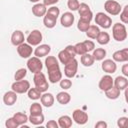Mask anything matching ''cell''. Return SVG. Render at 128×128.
<instances>
[{"instance_id": "obj_1", "label": "cell", "mask_w": 128, "mask_h": 128, "mask_svg": "<svg viewBox=\"0 0 128 128\" xmlns=\"http://www.w3.org/2000/svg\"><path fill=\"white\" fill-rule=\"evenodd\" d=\"M127 30L124 24L122 23H115L112 27V36L114 40L118 42H122L127 38Z\"/></svg>"}, {"instance_id": "obj_2", "label": "cell", "mask_w": 128, "mask_h": 128, "mask_svg": "<svg viewBox=\"0 0 128 128\" xmlns=\"http://www.w3.org/2000/svg\"><path fill=\"white\" fill-rule=\"evenodd\" d=\"M33 81H34V85L37 89H39L42 93L46 92L49 88V83L46 79V76L42 73V72H39V73H36L34 74V77H33Z\"/></svg>"}, {"instance_id": "obj_3", "label": "cell", "mask_w": 128, "mask_h": 128, "mask_svg": "<svg viewBox=\"0 0 128 128\" xmlns=\"http://www.w3.org/2000/svg\"><path fill=\"white\" fill-rule=\"evenodd\" d=\"M95 23L103 29H108L112 26V19L104 12H98L95 16Z\"/></svg>"}, {"instance_id": "obj_4", "label": "cell", "mask_w": 128, "mask_h": 128, "mask_svg": "<svg viewBox=\"0 0 128 128\" xmlns=\"http://www.w3.org/2000/svg\"><path fill=\"white\" fill-rule=\"evenodd\" d=\"M104 9L107 13H109L112 16L119 15L121 13V5L115 1V0H107L104 3Z\"/></svg>"}, {"instance_id": "obj_5", "label": "cell", "mask_w": 128, "mask_h": 128, "mask_svg": "<svg viewBox=\"0 0 128 128\" xmlns=\"http://www.w3.org/2000/svg\"><path fill=\"white\" fill-rule=\"evenodd\" d=\"M27 68L30 72H32L33 74H36V73H39L41 72L42 68H43V64L40 60L39 57H31L28 59L27 61Z\"/></svg>"}, {"instance_id": "obj_6", "label": "cell", "mask_w": 128, "mask_h": 128, "mask_svg": "<svg viewBox=\"0 0 128 128\" xmlns=\"http://www.w3.org/2000/svg\"><path fill=\"white\" fill-rule=\"evenodd\" d=\"M78 70V61L73 58L70 60L67 64L64 65V74L66 75L67 78H73Z\"/></svg>"}, {"instance_id": "obj_7", "label": "cell", "mask_w": 128, "mask_h": 128, "mask_svg": "<svg viewBox=\"0 0 128 128\" xmlns=\"http://www.w3.org/2000/svg\"><path fill=\"white\" fill-rule=\"evenodd\" d=\"M11 89L13 91H15L17 94H23V93L28 92V90L30 89V83L27 80L15 81L14 83H12Z\"/></svg>"}, {"instance_id": "obj_8", "label": "cell", "mask_w": 128, "mask_h": 128, "mask_svg": "<svg viewBox=\"0 0 128 128\" xmlns=\"http://www.w3.org/2000/svg\"><path fill=\"white\" fill-rule=\"evenodd\" d=\"M42 39H43L42 33L39 30L35 29V30H32L29 33V35L27 36L26 41H27V43H29L32 46H38V45H40Z\"/></svg>"}, {"instance_id": "obj_9", "label": "cell", "mask_w": 128, "mask_h": 128, "mask_svg": "<svg viewBox=\"0 0 128 128\" xmlns=\"http://www.w3.org/2000/svg\"><path fill=\"white\" fill-rule=\"evenodd\" d=\"M72 118H73V120H74L77 124H79V125H84V124H86L87 121H88V114H87L85 111L81 110V109H76V110H74L73 113H72Z\"/></svg>"}, {"instance_id": "obj_10", "label": "cell", "mask_w": 128, "mask_h": 128, "mask_svg": "<svg viewBox=\"0 0 128 128\" xmlns=\"http://www.w3.org/2000/svg\"><path fill=\"white\" fill-rule=\"evenodd\" d=\"M98 86H99V89L101 91H104L105 92V91L109 90L110 88H112L114 86V79L109 74H106V75H104L100 79Z\"/></svg>"}, {"instance_id": "obj_11", "label": "cell", "mask_w": 128, "mask_h": 128, "mask_svg": "<svg viewBox=\"0 0 128 128\" xmlns=\"http://www.w3.org/2000/svg\"><path fill=\"white\" fill-rule=\"evenodd\" d=\"M32 45H30L29 43H22L21 45L17 46V53L22 58H29L32 55Z\"/></svg>"}, {"instance_id": "obj_12", "label": "cell", "mask_w": 128, "mask_h": 128, "mask_svg": "<svg viewBox=\"0 0 128 128\" xmlns=\"http://www.w3.org/2000/svg\"><path fill=\"white\" fill-rule=\"evenodd\" d=\"M101 68L104 72H106L107 74H113L116 72L117 70V65H116V61L112 60V59H105L102 64H101Z\"/></svg>"}, {"instance_id": "obj_13", "label": "cell", "mask_w": 128, "mask_h": 128, "mask_svg": "<svg viewBox=\"0 0 128 128\" xmlns=\"http://www.w3.org/2000/svg\"><path fill=\"white\" fill-rule=\"evenodd\" d=\"M112 58L116 62H128V48L115 51L112 55Z\"/></svg>"}, {"instance_id": "obj_14", "label": "cell", "mask_w": 128, "mask_h": 128, "mask_svg": "<svg viewBox=\"0 0 128 128\" xmlns=\"http://www.w3.org/2000/svg\"><path fill=\"white\" fill-rule=\"evenodd\" d=\"M74 20H75V17L74 15L71 13V12H64L60 18V22H61V25L63 27H71L74 23Z\"/></svg>"}, {"instance_id": "obj_15", "label": "cell", "mask_w": 128, "mask_h": 128, "mask_svg": "<svg viewBox=\"0 0 128 128\" xmlns=\"http://www.w3.org/2000/svg\"><path fill=\"white\" fill-rule=\"evenodd\" d=\"M48 79L53 84L60 82V80L62 79V72L60 70V67L52 70H48Z\"/></svg>"}, {"instance_id": "obj_16", "label": "cell", "mask_w": 128, "mask_h": 128, "mask_svg": "<svg viewBox=\"0 0 128 128\" xmlns=\"http://www.w3.org/2000/svg\"><path fill=\"white\" fill-rule=\"evenodd\" d=\"M51 51V47L48 44H40L37 46V48L34 50V55L36 57H45L47 56Z\"/></svg>"}, {"instance_id": "obj_17", "label": "cell", "mask_w": 128, "mask_h": 128, "mask_svg": "<svg viewBox=\"0 0 128 128\" xmlns=\"http://www.w3.org/2000/svg\"><path fill=\"white\" fill-rule=\"evenodd\" d=\"M25 37H24V33L20 30H15L12 35H11V43L14 46H19L22 43H24Z\"/></svg>"}, {"instance_id": "obj_18", "label": "cell", "mask_w": 128, "mask_h": 128, "mask_svg": "<svg viewBox=\"0 0 128 128\" xmlns=\"http://www.w3.org/2000/svg\"><path fill=\"white\" fill-rule=\"evenodd\" d=\"M47 8L46 5L44 3H36L33 7H32V13L34 16L36 17H42L45 16L47 13Z\"/></svg>"}, {"instance_id": "obj_19", "label": "cell", "mask_w": 128, "mask_h": 128, "mask_svg": "<svg viewBox=\"0 0 128 128\" xmlns=\"http://www.w3.org/2000/svg\"><path fill=\"white\" fill-rule=\"evenodd\" d=\"M16 101H17V93L13 90L6 92L3 96V102L7 106H12L13 104H15Z\"/></svg>"}, {"instance_id": "obj_20", "label": "cell", "mask_w": 128, "mask_h": 128, "mask_svg": "<svg viewBox=\"0 0 128 128\" xmlns=\"http://www.w3.org/2000/svg\"><path fill=\"white\" fill-rule=\"evenodd\" d=\"M40 100H41V104L43 106H45V107H51V106H53L54 101H55L54 96L51 93H47V92H44L42 94Z\"/></svg>"}, {"instance_id": "obj_21", "label": "cell", "mask_w": 128, "mask_h": 128, "mask_svg": "<svg viewBox=\"0 0 128 128\" xmlns=\"http://www.w3.org/2000/svg\"><path fill=\"white\" fill-rule=\"evenodd\" d=\"M114 86L120 90H125L128 87V80L125 76H117L114 79Z\"/></svg>"}, {"instance_id": "obj_22", "label": "cell", "mask_w": 128, "mask_h": 128, "mask_svg": "<svg viewBox=\"0 0 128 128\" xmlns=\"http://www.w3.org/2000/svg\"><path fill=\"white\" fill-rule=\"evenodd\" d=\"M45 65H46V68H47V71H48V70H52V69L58 68L59 67V62L56 59V57L47 56L46 59H45Z\"/></svg>"}, {"instance_id": "obj_23", "label": "cell", "mask_w": 128, "mask_h": 128, "mask_svg": "<svg viewBox=\"0 0 128 128\" xmlns=\"http://www.w3.org/2000/svg\"><path fill=\"white\" fill-rule=\"evenodd\" d=\"M80 61H81V63H82L83 66H85V67H90V66H92V65L94 64L95 59H94V57H93L92 54L85 53V54H83V55L81 56Z\"/></svg>"}, {"instance_id": "obj_24", "label": "cell", "mask_w": 128, "mask_h": 128, "mask_svg": "<svg viewBox=\"0 0 128 128\" xmlns=\"http://www.w3.org/2000/svg\"><path fill=\"white\" fill-rule=\"evenodd\" d=\"M56 100L61 104V105H66L70 102L71 100V96L69 93L65 92V91H62V92H59L57 95H56Z\"/></svg>"}, {"instance_id": "obj_25", "label": "cell", "mask_w": 128, "mask_h": 128, "mask_svg": "<svg viewBox=\"0 0 128 128\" xmlns=\"http://www.w3.org/2000/svg\"><path fill=\"white\" fill-rule=\"evenodd\" d=\"M58 124L61 128H69L72 126V118L68 115H63L58 118Z\"/></svg>"}, {"instance_id": "obj_26", "label": "cell", "mask_w": 128, "mask_h": 128, "mask_svg": "<svg viewBox=\"0 0 128 128\" xmlns=\"http://www.w3.org/2000/svg\"><path fill=\"white\" fill-rule=\"evenodd\" d=\"M120 89H118L117 87L113 86L112 88H110L109 90L105 91V96L108 98V99H111V100H115L117 99L119 96H120Z\"/></svg>"}, {"instance_id": "obj_27", "label": "cell", "mask_w": 128, "mask_h": 128, "mask_svg": "<svg viewBox=\"0 0 128 128\" xmlns=\"http://www.w3.org/2000/svg\"><path fill=\"white\" fill-rule=\"evenodd\" d=\"M99 33H100V29L97 25H90V27L86 31V35L90 39H96Z\"/></svg>"}, {"instance_id": "obj_28", "label": "cell", "mask_w": 128, "mask_h": 128, "mask_svg": "<svg viewBox=\"0 0 128 128\" xmlns=\"http://www.w3.org/2000/svg\"><path fill=\"white\" fill-rule=\"evenodd\" d=\"M29 122L32 125H41L44 122V115L41 114H30Z\"/></svg>"}, {"instance_id": "obj_29", "label": "cell", "mask_w": 128, "mask_h": 128, "mask_svg": "<svg viewBox=\"0 0 128 128\" xmlns=\"http://www.w3.org/2000/svg\"><path fill=\"white\" fill-rule=\"evenodd\" d=\"M58 59H59V61L62 63V64H67L70 60H72L73 59V57L65 50V49H63V50H61L59 53H58Z\"/></svg>"}, {"instance_id": "obj_30", "label": "cell", "mask_w": 128, "mask_h": 128, "mask_svg": "<svg viewBox=\"0 0 128 128\" xmlns=\"http://www.w3.org/2000/svg\"><path fill=\"white\" fill-rule=\"evenodd\" d=\"M13 117H14V119L16 120V122L18 123L19 126H22V125H24L27 121H29V117H28L25 113H22V112H17V113H15V114L13 115Z\"/></svg>"}, {"instance_id": "obj_31", "label": "cell", "mask_w": 128, "mask_h": 128, "mask_svg": "<svg viewBox=\"0 0 128 128\" xmlns=\"http://www.w3.org/2000/svg\"><path fill=\"white\" fill-rule=\"evenodd\" d=\"M97 42L100 44V45H106L110 42V35L107 33V32H104V31H100L99 35L97 36L96 38Z\"/></svg>"}, {"instance_id": "obj_32", "label": "cell", "mask_w": 128, "mask_h": 128, "mask_svg": "<svg viewBox=\"0 0 128 128\" xmlns=\"http://www.w3.org/2000/svg\"><path fill=\"white\" fill-rule=\"evenodd\" d=\"M56 22H57V19L52 17V16H50V15H48V14H46L44 16V18H43V23H44V26L46 28H50L51 29V28L55 27Z\"/></svg>"}, {"instance_id": "obj_33", "label": "cell", "mask_w": 128, "mask_h": 128, "mask_svg": "<svg viewBox=\"0 0 128 128\" xmlns=\"http://www.w3.org/2000/svg\"><path fill=\"white\" fill-rule=\"evenodd\" d=\"M41 93H42V92H41L39 89H37L36 87H34V88H30V89L28 90L27 95H28L29 99H31V100H38V99H40L41 96H42Z\"/></svg>"}, {"instance_id": "obj_34", "label": "cell", "mask_w": 128, "mask_h": 128, "mask_svg": "<svg viewBox=\"0 0 128 128\" xmlns=\"http://www.w3.org/2000/svg\"><path fill=\"white\" fill-rule=\"evenodd\" d=\"M93 57L96 61H101L106 56V50L104 48H96L93 50Z\"/></svg>"}, {"instance_id": "obj_35", "label": "cell", "mask_w": 128, "mask_h": 128, "mask_svg": "<svg viewBox=\"0 0 128 128\" xmlns=\"http://www.w3.org/2000/svg\"><path fill=\"white\" fill-rule=\"evenodd\" d=\"M74 46H75V50H76L77 55L82 56V55H83V54H85V53H89V52L87 51V48H86V46H85L84 42L76 43Z\"/></svg>"}, {"instance_id": "obj_36", "label": "cell", "mask_w": 128, "mask_h": 128, "mask_svg": "<svg viewBox=\"0 0 128 128\" xmlns=\"http://www.w3.org/2000/svg\"><path fill=\"white\" fill-rule=\"evenodd\" d=\"M89 27H90V22L85 21V20H82V19H79L78 24H77V28L81 32H86Z\"/></svg>"}, {"instance_id": "obj_37", "label": "cell", "mask_w": 128, "mask_h": 128, "mask_svg": "<svg viewBox=\"0 0 128 128\" xmlns=\"http://www.w3.org/2000/svg\"><path fill=\"white\" fill-rule=\"evenodd\" d=\"M26 74H27V70H26L25 68H20V69H18V70L15 72V74H14V79H15L16 81L23 80L24 77L26 76Z\"/></svg>"}, {"instance_id": "obj_38", "label": "cell", "mask_w": 128, "mask_h": 128, "mask_svg": "<svg viewBox=\"0 0 128 128\" xmlns=\"http://www.w3.org/2000/svg\"><path fill=\"white\" fill-rule=\"evenodd\" d=\"M42 113V105L40 103H33L30 106V114H41Z\"/></svg>"}, {"instance_id": "obj_39", "label": "cell", "mask_w": 128, "mask_h": 128, "mask_svg": "<svg viewBox=\"0 0 128 128\" xmlns=\"http://www.w3.org/2000/svg\"><path fill=\"white\" fill-rule=\"evenodd\" d=\"M46 14H48V15H50V16H52V17H54V18L57 19L58 16L60 15V10H59L58 7H56V6H52V7L48 8Z\"/></svg>"}, {"instance_id": "obj_40", "label": "cell", "mask_w": 128, "mask_h": 128, "mask_svg": "<svg viewBox=\"0 0 128 128\" xmlns=\"http://www.w3.org/2000/svg\"><path fill=\"white\" fill-rule=\"evenodd\" d=\"M67 6L68 8L71 10V11H78L79 9V6H80V3L78 0H68L67 2Z\"/></svg>"}, {"instance_id": "obj_41", "label": "cell", "mask_w": 128, "mask_h": 128, "mask_svg": "<svg viewBox=\"0 0 128 128\" xmlns=\"http://www.w3.org/2000/svg\"><path fill=\"white\" fill-rule=\"evenodd\" d=\"M59 83H60V87H61L63 90L70 89V88H71V86H72V81H71V80H69V78L61 79Z\"/></svg>"}, {"instance_id": "obj_42", "label": "cell", "mask_w": 128, "mask_h": 128, "mask_svg": "<svg viewBox=\"0 0 128 128\" xmlns=\"http://www.w3.org/2000/svg\"><path fill=\"white\" fill-rule=\"evenodd\" d=\"M120 20L125 23V24H128V5H126L123 10L121 11L120 13Z\"/></svg>"}, {"instance_id": "obj_43", "label": "cell", "mask_w": 128, "mask_h": 128, "mask_svg": "<svg viewBox=\"0 0 128 128\" xmlns=\"http://www.w3.org/2000/svg\"><path fill=\"white\" fill-rule=\"evenodd\" d=\"M91 10H90V7H89L88 4H86V3H80L79 9H78V13H79L80 16L83 15V14H86V13H88Z\"/></svg>"}, {"instance_id": "obj_44", "label": "cell", "mask_w": 128, "mask_h": 128, "mask_svg": "<svg viewBox=\"0 0 128 128\" xmlns=\"http://www.w3.org/2000/svg\"><path fill=\"white\" fill-rule=\"evenodd\" d=\"M5 126H6L7 128H17L19 125H18V123L16 122V120L14 119V117H10V118H8V119L6 120Z\"/></svg>"}, {"instance_id": "obj_45", "label": "cell", "mask_w": 128, "mask_h": 128, "mask_svg": "<svg viewBox=\"0 0 128 128\" xmlns=\"http://www.w3.org/2000/svg\"><path fill=\"white\" fill-rule=\"evenodd\" d=\"M127 121H128V118H127V117H120V118L117 120V125H118V127H120V128H126Z\"/></svg>"}, {"instance_id": "obj_46", "label": "cell", "mask_w": 128, "mask_h": 128, "mask_svg": "<svg viewBox=\"0 0 128 128\" xmlns=\"http://www.w3.org/2000/svg\"><path fill=\"white\" fill-rule=\"evenodd\" d=\"M83 42H84V44H85V46H86L88 52L93 51V50L95 49V44H94L93 41H91V40H85V41H83Z\"/></svg>"}, {"instance_id": "obj_47", "label": "cell", "mask_w": 128, "mask_h": 128, "mask_svg": "<svg viewBox=\"0 0 128 128\" xmlns=\"http://www.w3.org/2000/svg\"><path fill=\"white\" fill-rule=\"evenodd\" d=\"M73 58H75V55H77V53H76V50H75V46L74 45H68V46H66L65 48H64Z\"/></svg>"}, {"instance_id": "obj_48", "label": "cell", "mask_w": 128, "mask_h": 128, "mask_svg": "<svg viewBox=\"0 0 128 128\" xmlns=\"http://www.w3.org/2000/svg\"><path fill=\"white\" fill-rule=\"evenodd\" d=\"M92 18H93V13H92V11H90V12H88V13L83 14V15L80 16V19L85 20V21H88V22H91Z\"/></svg>"}, {"instance_id": "obj_49", "label": "cell", "mask_w": 128, "mask_h": 128, "mask_svg": "<svg viewBox=\"0 0 128 128\" xmlns=\"http://www.w3.org/2000/svg\"><path fill=\"white\" fill-rule=\"evenodd\" d=\"M46 127H47V128H58V127H59V124H58V122H56L55 120H49V121L46 123Z\"/></svg>"}, {"instance_id": "obj_50", "label": "cell", "mask_w": 128, "mask_h": 128, "mask_svg": "<svg viewBox=\"0 0 128 128\" xmlns=\"http://www.w3.org/2000/svg\"><path fill=\"white\" fill-rule=\"evenodd\" d=\"M95 127L96 128H106L107 127V123L104 122V121H98L95 124Z\"/></svg>"}, {"instance_id": "obj_51", "label": "cell", "mask_w": 128, "mask_h": 128, "mask_svg": "<svg viewBox=\"0 0 128 128\" xmlns=\"http://www.w3.org/2000/svg\"><path fill=\"white\" fill-rule=\"evenodd\" d=\"M121 71H122V74H123L125 77H128V63H127V64H124V65L122 66Z\"/></svg>"}, {"instance_id": "obj_52", "label": "cell", "mask_w": 128, "mask_h": 128, "mask_svg": "<svg viewBox=\"0 0 128 128\" xmlns=\"http://www.w3.org/2000/svg\"><path fill=\"white\" fill-rule=\"evenodd\" d=\"M59 0H43V3L46 5V6H51V5H54L58 2Z\"/></svg>"}, {"instance_id": "obj_53", "label": "cell", "mask_w": 128, "mask_h": 128, "mask_svg": "<svg viewBox=\"0 0 128 128\" xmlns=\"http://www.w3.org/2000/svg\"><path fill=\"white\" fill-rule=\"evenodd\" d=\"M124 96H125V101H126L127 104H128V87L124 90Z\"/></svg>"}, {"instance_id": "obj_54", "label": "cell", "mask_w": 128, "mask_h": 128, "mask_svg": "<svg viewBox=\"0 0 128 128\" xmlns=\"http://www.w3.org/2000/svg\"><path fill=\"white\" fill-rule=\"evenodd\" d=\"M30 2H33V3H37V2H39L40 0H29Z\"/></svg>"}, {"instance_id": "obj_55", "label": "cell", "mask_w": 128, "mask_h": 128, "mask_svg": "<svg viewBox=\"0 0 128 128\" xmlns=\"http://www.w3.org/2000/svg\"><path fill=\"white\" fill-rule=\"evenodd\" d=\"M126 128H128V121H127V124H126Z\"/></svg>"}]
</instances>
